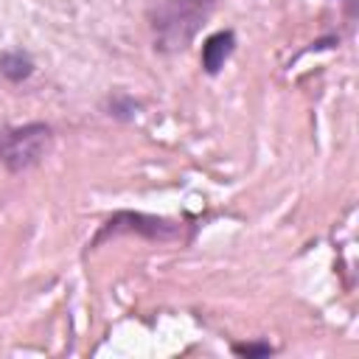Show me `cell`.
Segmentation results:
<instances>
[{
	"mask_svg": "<svg viewBox=\"0 0 359 359\" xmlns=\"http://www.w3.org/2000/svg\"><path fill=\"white\" fill-rule=\"evenodd\" d=\"M216 0H151L146 8L154 50L180 53L188 50L202 25L210 20Z\"/></svg>",
	"mask_w": 359,
	"mask_h": 359,
	"instance_id": "cell-1",
	"label": "cell"
},
{
	"mask_svg": "<svg viewBox=\"0 0 359 359\" xmlns=\"http://www.w3.org/2000/svg\"><path fill=\"white\" fill-rule=\"evenodd\" d=\"M53 146L50 123L31 121L22 126H3L0 129V165L11 174L28 171L39 165Z\"/></svg>",
	"mask_w": 359,
	"mask_h": 359,
	"instance_id": "cell-2",
	"label": "cell"
},
{
	"mask_svg": "<svg viewBox=\"0 0 359 359\" xmlns=\"http://www.w3.org/2000/svg\"><path fill=\"white\" fill-rule=\"evenodd\" d=\"M121 233H137V236H143L149 241H177V238H182V222H174V219H165V216L140 213V210H118L101 224V230L93 236V241L87 247L95 250L98 244H104L107 238L121 236Z\"/></svg>",
	"mask_w": 359,
	"mask_h": 359,
	"instance_id": "cell-3",
	"label": "cell"
},
{
	"mask_svg": "<svg viewBox=\"0 0 359 359\" xmlns=\"http://www.w3.org/2000/svg\"><path fill=\"white\" fill-rule=\"evenodd\" d=\"M233 50H236V31H233V28L213 31V34L202 42V56H199L202 70H205L208 76H219L222 67H224V62L233 56Z\"/></svg>",
	"mask_w": 359,
	"mask_h": 359,
	"instance_id": "cell-4",
	"label": "cell"
},
{
	"mask_svg": "<svg viewBox=\"0 0 359 359\" xmlns=\"http://www.w3.org/2000/svg\"><path fill=\"white\" fill-rule=\"evenodd\" d=\"M34 73V59L28 50L22 48H8L0 53V76H6L11 84H20L25 79H31Z\"/></svg>",
	"mask_w": 359,
	"mask_h": 359,
	"instance_id": "cell-5",
	"label": "cell"
},
{
	"mask_svg": "<svg viewBox=\"0 0 359 359\" xmlns=\"http://www.w3.org/2000/svg\"><path fill=\"white\" fill-rule=\"evenodd\" d=\"M135 109H137V101L129 98V95H112L109 98V115L112 118L129 121V118H135Z\"/></svg>",
	"mask_w": 359,
	"mask_h": 359,
	"instance_id": "cell-6",
	"label": "cell"
},
{
	"mask_svg": "<svg viewBox=\"0 0 359 359\" xmlns=\"http://www.w3.org/2000/svg\"><path fill=\"white\" fill-rule=\"evenodd\" d=\"M230 351L236 356H272L275 348L269 342H233Z\"/></svg>",
	"mask_w": 359,
	"mask_h": 359,
	"instance_id": "cell-7",
	"label": "cell"
}]
</instances>
